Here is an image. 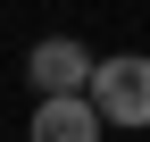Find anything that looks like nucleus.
<instances>
[{
  "mask_svg": "<svg viewBox=\"0 0 150 142\" xmlns=\"http://www.w3.org/2000/svg\"><path fill=\"white\" fill-rule=\"evenodd\" d=\"M92 67H100V59H92L83 42H67V33H50V42H33V50H25V84H33L42 100H50V92H83Z\"/></svg>",
  "mask_w": 150,
  "mask_h": 142,
  "instance_id": "obj_2",
  "label": "nucleus"
},
{
  "mask_svg": "<svg viewBox=\"0 0 150 142\" xmlns=\"http://www.w3.org/2000/svg\"><path fill=\"white\" fill-rule=\"evenodd\" d=\"M25 142H100L92 92H50V100H33V134H25Z\"/></svg>",
  "mask_w": 150,
  "mask_h": 142,
  "instance_id": "obj_3",
  "label": "nucleus"
},
{
  "mask_svg": "<svg viewBox=\"0 0 150 142\" xmlns=\"http://www.w3.org/2000/svg\"><path fill=\"white\" fill-rule=\"evenodd\" d=\"M83 92H92V109H100V126H125V134H142V126H150V59H142V50L100 59Z\"/></svg>",
  "mask_w": 150,
  "mask_h": 142,
  "instance_id": "obj_1",
  "label": "nucleus"
}]
</instances>
